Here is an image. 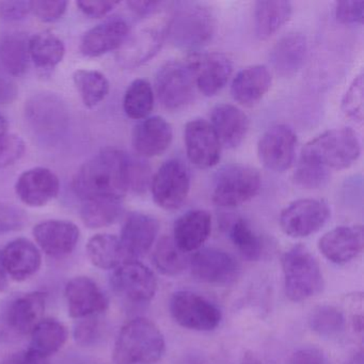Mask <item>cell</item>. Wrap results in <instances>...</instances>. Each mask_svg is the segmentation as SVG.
I'll return each mask as SVG.
<instances>
[{"label": "cell", "instance_id": "obj_34", "mask_svg": "<svg viewBox=\"0 0 364 364\" xmlns=\"http://www.w3.org/2000/svg\"><path fill=\"white\" fill-rule=\"evenodd\" d=\"M29 349L50 358L58 353L69 338L68 328L60 321L54 318H44L31 332Z\"/></svg>", "mask_w": 364, "mask_h": 364}, {"label": "cell", "instance_id": "obj_27", "mask_svg": "<svg viewBox=\"0 0 364 364\" xmlns=\"http://www.w3.org/2000/svg\"><path fill=\"white\" fill-rule=\"evenodd\" d=\"M210 125L218 136L221 146L235 149L246 137L249 129V119L236 106L220 104L213 108Z\"/></svg>", "mask_w": 364, "mask_h": 364}, {"label": "cell", "instance_id": "obj_17", "mask_svg": "<svg viewBox=\"0 0 364 364\" xmlns=\"http://www.w3.org/2000/svg\"><path fill=\"white\" fill-rule=\"evenodd\" d=\"M65 300L72 318L84 319L105 312L109 300L89 277H75L65 285Z\"/></svg>", "mask_w": 364, "mask_h": 364}, {"label": "cell", "instance_id": "obj_54", "mask_svg": "<svg viewBox=\"0 0 364 364\" xmlns=\"http://www.w3.org/2000/svg\"><path fill=\"white\" fill-rule=\"evenodd\" d=\"M6 364H48V358L28 348L23 353L14 355Z\"/></svg>", "mask_w": 364, "mask_h": 364}, {"label": "cell", "instance_id": "obj_50", "mask_svg": "<svg viewBox=\"0 0 364 364\" xmlns=\"http://www.w3.org/2000/svg\"><path fill=\"white\" fill-rule=\"evenodd\" d=\"M31 12V1H5L0 3V16L6 21H20Z\"/></svg>", "mask_w": 364, "mask_h": 364}, {"label": "cell", "instance_id": "obj_36", "mask_svg": "<svg viewBox=\"0 0 364 364\" xmlns=\"http://www.w3.org/2000/svg\"><path fill=\"white\" fill-rule=\"evenodd\" d=\"M122 201L116 198L85 200L80 208V218L84 225L90 229L108 227L120 217Z\"/></svg>", "mask_w": 364, "mask_h": 364}, {"label": "cell", "instance_id": "obj_19", "mask_svg": "<svg viewBox=\"0 0 364 364\" xmlns=\"http://www.w3.org/2000/svg\"><path fill=\"white\" fill-rule=\"evenodd\" d=\"M362 225H341L327 232L318 240L321 255L332 263L343 265L359 257L363 251Z\"/></svg>", "mask_w": 364, "mask_h": 364}, {"label": "cell", "instance_id": "obj_33", "mask_svg": "<svg viewBox=\"0 0 364 364\" xmlns=\"http://www.w3.org/2000/svg\"><path fill=\"white\" fill-rule=\"evenodd\" d=\"M86 249L91 263L100 269H116L123 262L129 261L120 240L112 234L92 236Z\"/></svg>", "mask_w": 364, "mask_h": 364}, {"label": "cell", "instance_id": "obj_44", "mask_svg": "<svg viewBox=\"0 0 364 364\" xmlns=\"http://www.w3.org/2000/svg\"><path fill=\"white\" fill-rule=\"evenodd\" d=\"M151 167L140 157L129 155V191L135 193H146L151 186Z\"/></svg>", "mask_w": 364, "mask_h": 364}, {"label": "cell", "instance_id": "obj_7", "mask_svg": "<svg viewBox=\"0 0 364 364\" xmlns=\"http://www.w3.org/2000/svg\"><path fill=\"white\" fill-rule=\"evenodd\" d=\"M196 82L186 63H166L155 76V91L164 107L180 110L195 99Z\"/></svg>", "mask_w": 364, "mask_h": 364}, {"label": "cell", "instance_id": "obj_48", "mask_svg": "<svg viewBox=\"0 0 364 364\" xmlns=\"http://www.w3.org/2000/svg\"><path fill=\"white\" fill-rule=\"evenodd\" d=\"M68 1L63 0H41L31 1V12L42 22L52 23L59 20L67 11Z\"/></svg>", "mask_w": 364, "mask_h": 364}, {"label": "cell", "instance_id": "obj_26", "mask_svg": "<svg viewBox=\"0 0 364 364\" xmlns=\"http://www.w3.org/2000/svg\"><path fill=\"white\" fill-rule=\"evenodd\" d=\"M212 232V216L208 210H193L185 213L174 223L173 240L176 246L188 253L201 249Z\"/></svg>", "mask_w": 364, "mask_h": 364}, {"label": "cell", "instance_id": "obj_37", "mask_svg": "<svg viewBox=\"0 0 364 364\" xmlns=\"http://www.w3.org/2000/svg\"><path fill=\"white\" fill-rule=\"evenodd\" d=\"M73 80L87 107L93 108L99 105L109 92V82L101 72L77 70L74 73Z\"/></svg>", "mask_w": 364, "mask_h": 364}, {"label": "cell", "instance_id": "obj_55", "mask_svg": "<svg viewBox=\"0 0 364 364\" xmlns=\"http://www.w3.org/2000/svg\"><path fill=\"white\" fill-rule=\"evenodd\" d=\"M93 317L84 318L85 321L76 327L75 338L80 343H88L91 338H95V332H97V323Z\"/></svg>", "mask_w": 364, "mask_h": 364}, {"label": "cell", "instance_id": "obj_51", "mask_svg": "<svg viewBox=\"0 0 364 364\" xmlns=\"http://www.w3.org/2000/svg\"><path fill=\"white\" fill-rule=\"evenodd\" d=\"M289 364H328L325 353L316 347H304L291 355Z\"/></svg>", "mask_w": 364, "mask_h": 364}, {"label": "cell", "instance_id": "obj_39", "mask_svg": "<svg viewBox=\"0 0 364 364\" xmlns=\"http://www.w3.org/2000/svg\"><path fill=\"white\" fill-rule=\"evenodd\" d=\"M154 107V92L146 80H136L129 85L123 100V109L134 120H144Z\"/></svg>", "mask_w": 364, "mask_h": 364}, {"label": "cell", "instance_id": "obj_61", "mask_svg": "<svg viewBox=\"0 0 364 364\" xmlns=\"http://www.w3.org/2000/svg\"><path fill=\"white\" fill-rule=\"evenodd\" d=\"M240 364H261V362H259L257 360L252 359V358H251V359L245 360V361L242 362Z\"/></svg>", "mask_w": 364, "mask_h": 364}, {"label": "cell", "instance_id": "obj_11", "mask_svg": "<svg viewBox=\"0 0 364 364\" xmlns=\"http://www.w3.org/2000/svg\"><path fill=\"white\" fill-rule=\"evenodd\" d=\"M26 120L39 137H59L67 127L68 109L60 97L55 95H35L26 104Z\"/></svg>", "mask_w": 364, "mask_h": 364}, {"label": "cell", "instance_id": "obj_9", "mask_svg": "<svg viewBox=\"0 0 364 364\" xmlns=\"http://www.w3.org/2000/svg\"><path fill=\"white\" fill-rule=\"evenodd\" d=\"M150 188L153 200L159 208L178 210L185 203L191 191L188 168L180 159H169L153 176Z\"/></svg>", "mask_w": 364, "mask_h": 364}, {"label": "cell", "instance_id": "obj_1", "mask_svg": "<svg viewBox=\"0 0 364 364\" xmlns=\"http://www.w3.org/2000/svg\"><path fill=\"white\" fill-rule=\"evenodd\" d=\"M129 155L108 148L84 164L73 178L74 193L85 200L116 198L129 193Z\"/></svg>", "mask_w": 364, "mask_h": 364}, {"label": "cell", "instance_id": "obj_49", "mask_svg": "<svg viewBox=\"0 0 364 364\" xmlns=\"http://www.w3.org/2000/svg\"><path fill=\"white\" fill-rule=\"evenodd\" d=\"M26 220V215L22 210L0 202V235L22 229Z\"/></svg>", "mask_w": 364, "mask_h": 364}, {"label": "cell", "instance_id": "obj_30", "mask_svg": "<svg viewBox=\"0 0 364 364\" xmlns=\"http://www.w3.org/2000/svg\"><path fill=\"white\" fill-rule=\"evenodd\" d=\"M46 308V294L31 291L16 298L8 311V323L18 333L31 334L44 319Z\"/></svg>", "mask_w": 364, "mask_h": 364}, {"label": "cell", "instance_id": "obj_10", "mask_svg": "<svg viewBox=\"0 0 364 364\" xmlns=\"http://www.w3.org/2000/svg\"><path fill=\"white\" fill-rule=\"evenodd\" d=\"M331 210L321 199H299L291 202L280 214V225L287 235L304 238L318 232L329 220Z\"/></svg>", "mask_w": 364, "mask_h": 364}, {"label": "cell", "instance_id": "obj_56", "mask_svg": "<svg viewBox=\"0 0 364 364\" xmlns=\"http://www.w3.org/2000/svg\"><path fill=\"white\" fill-rule=\"evenodd\" d=\"M18 90L14 82L0 76V105L14 103L18 99Z\"/></svg>", "mask_w": 364, "mask_h": 364}, {"label": "cell", "instance_id": "obj_38", "mask_svg": "<svg viewBox=\"0 0 364 364\" xmlns=\"http://www.w3.org/2000/svg\"><path fill=\"white\" fill-rule=\"evenodd\" d=\"M153 262L161 274L174 277L184 272L189 265V257L176 246L173 238L164 236L155 247Z\"/></svg>", "mask_w": 364, "mask_h": 364}, {"label": "cell", "instance_id": "obj_21", "mask_svg": "<svg viewBox=\"0 0 364 364\" xmlns=\"http://www.w3.org/2000/svg\"><path fill=\"white\" fill-rule=\"evenodd\" d=\"M159 231L156 218L144 213H131L119 237L127 259H138L152 248Z\"/></svg>", "mask_w": 364, "mask_h": 364}, {"label": "cell", "instance_id": "obj_40", "mask_svg": "<svg viewBox=\"0 0 364 364\" xmlns=\"http://www.w3.org/2000/svg\"><path fill=\"white\" fill-rule=\"evenodd\" d=\"M311 330L323 338H334L346 328L344 312L333 306H316L309 316Z\"/></svg>", "mask_w": 364, "mask_h": 364}, {"label": "cell", "instance_id": "obj_32", "mask_svg": "<svg viewBox=\"0 0 364 364\" xmlns=\"http://www.w3.org/2000/svg\"><path fill=\"white\" fill-rule=\"evenodd\" d=\"M29 60V38L25 33H9L0 38V72L12 76L23 75Z\"/></svg>", "mask_w": 364, "mask_h": 364}, {"label": "cell", "instance_id": "obj_14", "mask_svg": "<svg viewBox=\"0 0 364 364\" xmlns=\"http://www.w3.org/2000/svg\"><path fill=\"white\" fill-rule=\"evenodd\" d=\"M297 148L295 132L284 124L274 125L264 133L257 144V156L264 167L284 172L293 166Z\"/></svg>", "mask_w": 364, "mask_h": 364}, {"label": "cell", "instance_id": "obj_15", "mask_svg": "<svg viewBox=\"0 0 364 364\" xmlns=\"http://www.w3.org/2000/svg\"><path fill=\"white\" fill-rule=\"evenodd\" d=\"M112 284L117 293L137 304L151 301L157 291L154 272L138 259L123 262L114 269Z\"/></svg>", "mask_w": 364, "mask_h": 364}, {"label": "cell", "instance_id": "obj_22", "mask_svg": "<svg viewBox=\"0 0 364 364\" xmlns=\"http://www.w3.org/2000/svg\"><path fill=\"white\" fill-rule=\"evenodd\" d=\"M59 191L58 176L48 168H33L23 172L16 184L18 199L31 208L46 205L58 196Z\"/></svg>", "mask_w": 364, "mask_h": 364}, {"label": "cell", "instance_id": "obj_47", "mask_svg": "<svg viewBox=\"0 0 364 364\" xmlns=\"http://www.w3.org/2000/svg\"><path fill=\"white\" fill-rule=\"evenodd\" d=\"M336 18L341 24H362L364 20L363 0L338 1L336 4Z\"/></svg>", "mask_w": 364, "mask_h": 364}, {"label": "cell", "instance_id": "obj_3", "mask_svg": "<svg viewBox=\"0 0 364 364\" xmlns=\"http://www.w3.org/2000/svg\"><path fill=\"white\" fill-rule=\"evenodd\" d=\"M216 21L210 8L197 3H176L166 26V38L182 50L197 53L212 41Z\"/></svg>", "mask_w": 364, "mask_h": 364}, {"label": "cell", "instance_id": "obj_5", "mask_svg": "<svg viewBox=\"0 0 364 364\" xmlns=\"http://www.w3.org/2000/svg\"><path fill=\"white\" fill-rule=\"evenodd\" d=\"M281 266L285 294L291 301H306L323 291L321 266L316 257L304 245H295L285 251Z\"/></svg>", "mask_w": 364, "mask_h": 364}, {"label": "cell", "instance_id": "obj_41", "mask_svg": "<svg viewBox=\"0 0 364 364\" xmlns=\"http://www.w3.org/2000/svg\"><path fill=\"white\" fill-rule=\"evenodd\" d=\"M229 236L242 257L251 262L261 259L263 242L245 219H235L230 225Z\"/></svg>", "mask_w": 364, "mask_h": 364}, {"label": "cell", "instance_id": "obj_25", "mask_svg": "<svg viewBox=\"0 0 364 364\" xmlns=\"http://www.w3.org/2000/svg\"><path fill=\"white\" fill-rule=\"evenodd\" d=\"M4 267L8 277L22 282L39 272L42 255L39 248L26 238L12 240L1 251Z\"/></svg>", "mask_w": 364, "mask_h": 364}, {"label": "cell", "instance_id": "obj_8", "mask_svg": "<svg viewBox=\"0 0 364 364\" xmlns=\"http://www.w3.org/2000/svg\"><path fill=\"white\" fill-rule=\"evenodd\" d=\"M170 313L181 327L195 331H210L221 321L218 306L191 291H178L172 295Z\"/></svg>", "mask_w": 364, "mask_h": 364}, {"label": "cell", "instance_id": "obj_13", "mask_svg": "<svg viewBox=\"0 0 364 364\" xmlns=\"http://www.w3.org/2000/svg\"><path fill=\"white\" fill-rule=\"evenodd\" d=\"M202 95L213 97L227 84L233 72V63L220 53H193L186 60Z\"/></svg>", "mask_w": 364, "mask_h": 364}, {"label": "cell", "instance_id": "obj_43", "mask_svg": "<svg viewBox=\"0 0 364 364\" xmlns=\"http://www.w3.org/2000/svg\"><path fill=\"white\" fill-rule=\"evenodd\" d=\"M363 74H359L353 78L342 100V110L345 116L358 123L363 121Z\"/></svg>", "mask_w": 364, "mask_h": 364}, {"label": "cell", "instance_id": "obj_2", "mask_svg": "<svg viewBox=\"0 0 364 364\" xmlns=\"http://www.w3.org/2000/svg\"><path fill=\"white\" fill-rule=\"evenodd\" d=\"M165 338L150 319L137 317L119 332L112 351L114 364H155L165 353Z\"/></svg>", "mask_w": 364, "mask_h": 364}, {"label": "cell", "instance_id": "obj_23", "mask_svg": "<svg viewBox=\"0 0 364 364\" xmlns=\"http://www.w3.org/2000/svg\"><path fill=\"white\" fill-rule=\"evenodd\" d=\"M173 138L171 124L163 117L140 121L133 132V146L141 157H156L169 148Z\"/></svg>", "mask_w": 364, "mask_h": 364}, {"label": "cell", "instance_id": "obj_46", "mask_svg": "<svg viewBox=\"0 0 364 364\" xmlns=\"http://www.w3.org/2000/svg\"><path fill=\"white\" fill-rule=\"evenodd\" d=\"M26 146L22 138L12 134L0 136V169L14 165L24 155Z\"/></svg>", "mask_w": 364, "mask_h": 364}, {"label": "cell", "instance_id": "obj_35", "mask_svg": "<svg viewBox=\"0 0 364 364\" xmlns=\"http://www.w3.org/2000/svg\"><path fill=\"white\" fill-rule=\"evenodd\" d=\"M65 54V44L50 31L37 33L29 39V56L40 69H54L63 61Z\"/></svg>", "mask_w": 364, "mask_h": 364}, {"label": "cell", "instance_id": "obj_53", "mask_svg": "<svg viewBox=\"0 0 364 364\" xmlns=\"http://www.w3.org/2000/svg\"><path fill=\"white\" fill-rule=\"evenodd\" d=\"M129 9L138 16H152L164 6L161 1H127Z\"/></svg>", "mask_w": 364, "mask_h": 364}, {"label": "cell", "instance_id": "obj_12", "mask_svg": "<svg viewBox=\"0 0 364 364\" xmlns=\"http://www.w3.org/2000/svg\"><path fill=\"white\" fill-rule=\"evenodd\" d=\"M188 266L196 280L208 284H232L240 274V264L233 255L219 249H199L189 257Z\"/></svg>", "mask_w": 364, "mask_h": 364}, {"label": "cell", "instance_id": "obj_57", "mask_svg": "<svg viewBox=\"0 0 364 364\" xmlns=\"http://www.w3.org/2000/svg\"><path fill=\"white\" fill-rule=\"evenodd\" d=\"M178 364H212L208 358L202 355L201 353H187Z\"/></svg>", "mask_w": 364, "mask_h": 364}, {"label": "cell", "instance_id": "obj_59", "mask_svg": "<svg viewBox=\"0 0 364 364\" xmlns=\"http://www.w3.org/2000/svg\"><path fill=\"white\" fill-rule=\"evenodd\" d=\"M346 364H364L363 351H355V353L349 358Z\"/></svg>", "mask_w": 364, "mask_h": 364}, {"label": "cell", "instance_id": "obj_31", "mask_svg": "<svg viewBox=\"0 0 364 364\" xmlns=\"http://www.w3.org/2000/svg\"><path fill=\"white\" fill-rule=\"evenodd\" d=\"M293 6L284 0L257 1L255 9V33L259 40H267L287 24Z\"/></svg>", "mask_w": 364, "mask_h": 364}, {"label": "cell", "instance_id": "obj_29", "mask_svg": "<svg viewBox=\"0 0 364 364\" xmlns=\"http://www.w3.org/2000/svg\"><path fill=\"white\" fill-rule=\"evenodd\" d=\"M308 43L302 33H291L281 38L270 52V63L278 75H295L306 60Z\"/></svg>", "mask_w": 364, "mask_h": 364}, {"label": "cell", "instance_id": "obj_58", "mask_svg": "<svg viewBox=\"0 0 364 364\" xmlns=\"http://www.w3.org/2000/svg\"><path fill=\"white\" fill-rule=\"evenodd\" d=\"M8 287V274L4 267L3 259H1V251H0V293L5 291Z\"/></svg>", "mask_w": 364, "mask_h": 364}, {"label": "cell", "instance_id": "obj_60", "mask_svg": "<svg viewBox=\"0 0 364 364\" xmlns=\"http://www.w3.org/2000/svg\"><path fill=\"white\" fill-rule=\"evenodd\" d=\"M8 127H9V124H8L5 117L0 114V136H4L6 135V134H8Z\"/></svg>", "mask_w": 364, "mask_h": 364}, {"label": "cell", "instance_id": "obj_45", "mask_svg": "<svg viewBox=\"0 0 364 364\" xmlns=\"http://www.w3.org/2000/svg\"><path fill=\"white\" fill-rule=\"evenodd\" d=\"M363 295L361 293L349 294L344 300V315L346 326L362 338L363 334Z\"/></svg>", "mask_w": 364, "mask_h": 364}, {"label": "cell", "instance_id": "obj_6", "mask_svg": "<svg viewBox=\"0 0 364 364\" xmlns=\"http://www.w3.org/2000/svg\"><path fill=\"white\" fill-rule=\"evenodd\" d=\"M261 186L262 176L257 169L231 164L221 168L215 176L212 200L220 208H236L253 199Z\"/></svg>", "mask_w": 364, "mask_h": 364}, {"label": "cell", "instance_id": "obj_18", "mask_svg": "<svg viewBox=\"0 0 364 364\" xmlns=\"http://www.w3.org/2000/svg\"><path fill=\"white\" fill-rule=\"evenodd\" d=\"M166 27H144L127 36L119 48L117 60L125 69H134L150 61L161 50Z\"/></svg>", "mask_w": 364, "mask_h": 364}, {"label": "cell", "instance_id": "obj_24", "mask_svg": "<svg viewBox=\"0 0 364 364\" xmlns=\"http://www.w3.org/2000/svg\"><path fill=\"white\" fill-rule=\"evenodd\" d=\"M129 35L127 21L112 18L85 33L80 41V52L87 57H100L119 50Z\"/></svg>", "mask_w": 364, "mask_h": 364}, {"label": "cell", "instance_id": "obj_16", "mask_svg": "<svg viewBox=\"0 0 364 364\" xmlns=\"http://www.w3.org/2000/svg\"><path fill=\"white\" fill-rule=\"evenodd\" d=\"M187 157L196 167L210 169L220 161L221 146L218 136L208 121H189L184 131Z\"/></svg>", "mask_w": 364, "mask_h": 364}, {"label": "cell", "instance_id": "obj_4", "mask_svg": "<svg viewBox=\"0 0 364 364\" xmlns=\"http://www.w3.org/2000/svg\"><path fill=\"white\" fill-rule=\"evenodd\" d=\"M361 153L358 134L350 127L326 131L309 141L301 151L300 161L325 169L342 170L350 167Z\"/></svg>", "mask_w": 364, "mask_h": 364}, {"label": "cell", "instance_id": "obj_20", "mask_svg": "<svg viewBox=\"0 0 364 364\" xmlns=\"http://www.w3.org/2000/svg\"><path fill=\"white\" fill-rule=\"evenodd\" d=\"M33 234L41 250L57 259L71 255L80 237V229L75 223L56 219L38 223Z\"/></svg>", "mask_w": 364, "mask_h": 364}, {"label": "cell", "instance_id": "obj_28", "mask_svg": "<svg viewBox=\"0 0 364 364\" xmlns=\"http://www.w3.org/2000/svg\"><path fill=\"white\" fill-rule=\"evenodd\" d=\"M272 73L265 65H251L236 74L232 82L233 99L242 106L259 103L272 86Z\"/></svg>", "mask_w": 364, "mask_h": 364}, {"label": "cell", "instance_id": "obj_52", "mask_svg": "<svg viewBox=\"0 0 364 364\" xmlns=\"http://www.w3.org/2000/svg\"><path fill=\"white\" fill-rule=\"evenodd\" d=\"M80 11L84 12L86 16L91 18H102L107 16L110 11L114 10L116 6L119 5L117 1H77L76 3Z\"/></svg>", "mask_w": 364, "mask_h": 364}, {"label": "cell", "instance_id": "obj_42", "mask_svg": "<svg viewBox=\"0 0 364 364\" xmlns=\"http://www.w3.org/2000/svg\"><path fill=\"white\" fill-rule=\"evenodd\" d=\"M294 183L304 189H318L327 185L330 180L329 170L300 161L293 174Z\"/></svg>", "mask_w": 364, "mask_h": 364}]
</instances>
